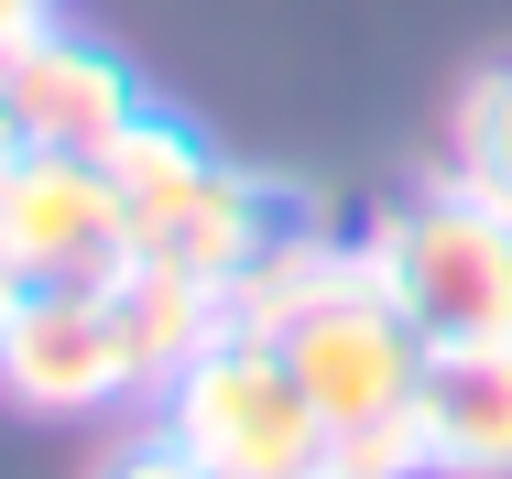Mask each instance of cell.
Instances as JSON below:
<instances>
[{"instance_id":"1","label":"cell","mask_w":512,"mask_h":479,"mask_svg":"<svg viewBox=\"0 0 512 479\" xmlns=\"http://www.w3.org/2000/svg\"><path fill=\"white\" fill-rule=\"evenodd\" d=\"M153 425L207 479H316V458H327V414L306 403L284 338H251V327L207 338L186 371H164L153 382Z\"/></svg>"},{"instance_id":"2","label":"cell","mask_w":512,"mask_h":479,"mask_svg":"<svg viewBox=\"0 0 512 479\" xmlns=\"http://www.w3.org/2000/svg\"><path fill=\"white\" fill-rule=\"evenodd\" d=\"M360 251L425 349H512V218H491L480 196L425 186L414 207H382Z\"/></svg>"},{"instance_id":"3","label":"cell","mask_w":512,"mask_h":479,"mask_svg":"<svg viewBox=\"0 0 512 479\" xmlns=\"http://www.w3.org/2000/svg\"><path fill=\"white\" fill-rule=\"evenodd\" d=\"M142 392V349L120 327L109 284H33L0 327V403L44 414V425H88L109 403Z\"/></svg>"},{"instance_id":"4","label":"cell","mask_w":512,"mask_h":479,"mask_svg":"<svg viewBox=\"0 0 512 479\" xmlns=\"http://www.w3.org/2000/svg\"><path fill=\"white\" fill-rule=\"evenodd\" d=\"M131 207L109 186L99 153H22L11 175H0V262L33 284H120L131 273Z\"/></svg>"},{"instance_id":"5","label":"cell","mask_w":512,"mask_h":479,"mask_svg":"<svg viewBox=\"0 0 512 479\" xmlns=\"http://www.w3.org/2000/svg\"><path fill=\"white\" fill-rule=\"evenodd\" d=\"M284 360H295L306 403L327 414V436H338V425L404 414L436 349L414 338V316H404L382 284H360V294H327L316 316H295V327H284Z\"/></svg>"},{"instance_id":"6","label":"cell","mask_w":512,"mask_h":479,"mask_svg":"<svg viewBox=\"0 0 512 479\" xmlns=\"http://www.w3.org/2000/svg\"><path fill=\"white\" fill-rule=\"evenodd\" d=\"M0 98H11V120H22V142H44V153H109L153 98L142 77L88 44V33H66V22H44L33 44H11L0 55Z\"/></svg>"},{"instance_id":"7","label":"cell","mask_w":512,"mask_h":479,"mask_svg":"<svg viewBox=\"0 0 512 479\" xmlns=\"http://www.w3.org/2000/svg\"><path fill=\"white\" fill-rule=\"evenodd\" d=\"M284 229V196L262 186V175H229V164H207L197 186L175 196V207H153L131 240H142V262H164V273H197V284H240V262L262 251Z\"/></svg>"},{"instance_id":"8","label":"cell","mask_w":512,"mask_h":479,"mask_svg":"<svg viewBox=\"0 0 512 479\" xmlns=\"http://www.w3.org/2000/svg\"><path fill=\"white\" fill-rule=\"evenodd\" d=\"M414 414L436 479H512V349H436Z\"/></svg>"},{"instance_id":"9","label":"cell","mask_w":512,"mask_h":479,"mask_svg":"<svg viewBox=\"0 0 512 479\" xmlns=\"http://www.w3.org/2000/svg\"><path fill=\"white\" fill-rule=\"evenodd\" d=\"M360 284H371V251H360V240H327L316 218H284V229L240 262V284H229V327L284 338L295 316H316L327 294H360Z\"/></svg>"},{"instance_id":"10","label":"cell","mask_w":512,"mask_h":479,"mask_svg":"<svg viewBox=\"0 0 512 479\" xmlns=\"http://www.w3.org/2000/svg\"><path fill=\"white\" fill-rule=\"evenodd\" d=\"M120 305V327H131V349H142V392L164 382V371H186L207 338H229V294L197 284V273H164V262H142L131 251V273L109 284Z\"/></svg>"},{"instance_id":"11","label":"cell","mask_w":512,"mask_h":479,"mask_svg":"<svg viewBox=\"0 0 512 479\" xmlns=\"http://www.w3.org/2000/svg\"><path fill=\"white\" fill-rule=\"evenodd\" d=\"M436 186H458V196H480L491 218H512V55H491L458 88V109H447V175Z\"/></svg>"},{"instance_id":"12","label":"cell","mask_w":512,"mask_h":479,"mask_svg":"<svg viewBox=\"0 0 512 479\" xmlns=\"http://www.w3.org/2000/svg\"><path fill=\"white\" fill-rule=\"evenodd\" d=\"M99 164H109V186H120V207H131V229H142L153 207H175V196L197 186L218 153H207V131H186L175 109H142V120H131V131L109 142Z\"/></svg>"},{"instance_id":"13","label":"cell","mask_w":512,"mask_h":479,"mask_svg":"<svg viewBox=\"0 0 512 479\" xmlns=\"http://www.w3.org/2000/svg\"><path fill=\"white\" fill-rule=\"evenodd\" d=\"M316 479H436V458H425V414H371V425H338L327 436V458H316Z\"/></svg>"},{"instance_id":"14","label":"cell","mask_w":512,"mask_h":479,"mask_svg":"<svg viewBox=\"0 0 512 479\" xmlns=\"http://www.w3.org/2000/svg\"><path fill=\"white\" fill-rule=\"evenodd\" d=\"M99 479H207V469L164 436V425H153V436H120V447L99 458Z\"/></svg>"},{"instance_id":"15","label":"cell","mask_w":512,"mask_h":479,"mask_svg":"<svg viewBox=\"0 0 512 479\" xmlns=\"http://www.w3.org/2000/svg\"><path fill=\"white\" fill-rule=\"evenodd\" d=\"M44 22H55V0H0V55H11V44H33Z\"/></svg>"},{"instance_id":"16","label":"cell","mask_w":512,"mask_h":479,"mask_svg":"<svg viewBox=\"0 0 512 479\" xmlns=\"http://www.w3.org/2000/svg\"><path fill=\"white\" fill-rule=\"evenodd\" d=\"M22 153H33V142H22V120H11V98H0V175H11Z\"/></svg>"},{"instance_id":"17","label":"cell","mask_w":512,"mask_h":479,"mask_svg":"<svg viewBox=\"0 0 512 479\" xmlns=\"http://www.w3.org/2000/svg\"><path fill=\"white\" fill-rule=\"evenodd\" d=\"M11 305H22V273H11V262H0V327H11Z\"/></svg>"}]
</instances>
